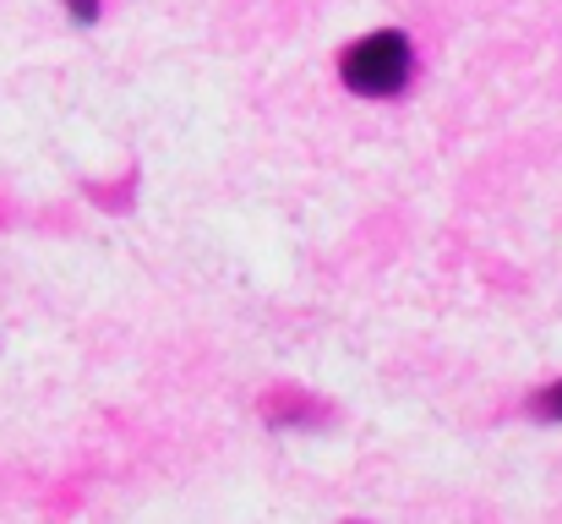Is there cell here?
Instances as JSON below:
<instances>
[{
  "label": "cell",
  "mask_w": 562,
  "mask_h": 524,
  "mask_svg": "<svg viewBox=\"0 0 562 524\" xmlns=\"http://www.w3.org/2000/svg\"><path fill=\"white\" fill-rule=\"evenodd\" d=\"M66 5L77 11V22H93V16H99V5H93V0H66Z\"/></svg>",
  "instance_id": "cell-3"
},
{
  "label": "cell",
  "mask_w": 562,
  "mask_h": 524,
  "mask_svg": "<svg viewBox=\"0 0 562 524\" xmlns=\"http://www.w3.org/2000/svg\"><path fill=\"white\" fill-rule=\"evenodd\" d=\"M339 71H345V88H356V93H367V99H387V93H398L404 77H409V38H404L398 27L367 33V38H356V44L345 49Z\"/></svg>",
  "instance_id": "cell-1"
},
{
  "label": "cell",
  "mask_w": 562,
  "mask_h": 524,
  "mask_svg": "<svg viewBox=\"0 0 562 524\" xmlns=\"http://www.w3.org/2000/svg\"><path fill=\"white\" fill-rule=\"evenodd\" d=\"M536 415H541V421H562V382H552V388L536 399Z\"/></svg>",
  "instance_id": "cell-2"
}]
</instances>
